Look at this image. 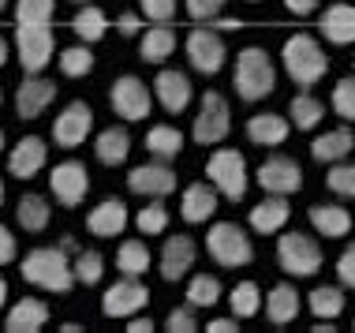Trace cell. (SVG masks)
Listing matches in <instances>:
<instances>
[{"label": "cell", "instance_id": "ba28073f", "mask_svg": "<svg viewBox=\"0 0 355 333\" xmlns=\"http://www.w3.org/2000/svg\"><path fill=\"white\" fill-rule=\"evenodd\" d=\"M228 131H232V109H228V98L220 90H206L202 94V109H198L195 128H191V139H195L198 146H217Z\"/></svg>", "mask_w": 355, "mask_h": 333}, {"label": "cell", "instance_id": "bcb514c9", "mask_svg": "<svg viewBox=\"0 0 355 333\" xmlns=\"http://www.w3.org/2000/svg\"><path fill=\"white\" fill-rule=\"evenodd\" d=\"M142 8V19L150 23H172L176 19V0H139Z\"/></svg>", "mask_w": 355, "mask_h": 333}, {"label": "cell", "instance_id": "681fc988", "mask_svg": "<svg viewBox=\"0 0 355 333\" xmlns=\"http://www.w3.org/2000/svg\"><path fill=\"white\" fill-rule=\"evenodd\" d=\"M15 255H19V244H15V232L8 225H0V266H8V262H15Z\"/></svg>", "mask_w": 355, "mask_h": 333}, {"label": "cell", "instance_id": "74e56055", "mask_svg": "<svg viewBox=\"0 0 355 333\" xmlns=\"http://www.w3.org/2000/svg\"><path fill=\"white\" fill-rule=\"evenodd\" d=\"M60 75H68V79H83V75L94 71V49L86 42L79 45H68V49H60Z\"/></svg>", "mask_w": 355, "mask_h": 333}, {"label": "cell", "instance_id": "e0dca14e", "mask_svg": "<svg viewBox=\"0 0 355 333\" xmlns=\"http://www.w3.org/2000/svg\"><path fill=\"white\" fill-rule=\"evenodd\" d=\"M153 101L165 112H172V117H180V112L195 101V83H191V75L176 71V68L157 71L153 75Z\"/></svg>", "mask_w": 355, "mask_h": 333}, {"label": "cell", "instance_id": "7402d4cb", "mask_svg": "<svg viewBox=\"0 0 355 333\" xmlns=\"http://www.w3.org/2000/svg\"><path fill=\"white\" fill-rule=\"evenodd\" d=\"M45 322H49V303L37 296H23L8 307L4 330L8 333H37V330H45Z\"/></svg>", "mask_w": 355, "mask_h": 333}, {"label": "cell", "instance_id": "b9f144b4", "mask_svg": "<svg viewBox=\"0 0 355 333\" xmlns=\"http://www.w3.org/2000/svg\"><path fill=\"white\" fill-rule=\"evenodd\" d=\"M325 187H329L337 198H355V161L348 165V157H344V161H337V165H329Z\"/></svg>", "mask_w": 355, "mask_h": 333}, {"label": "cell", "instance_id": "c3c4849f", "mask_svg": "<svg viewBox=\"0 0 355 333\" xmlns=\"http://www.w3.org/2000/svg\"><path fill=\"white\" fill-rule=\"evenodd\" d=\"M337 278H340V284L355 289V240L340 251V259H337Z\"/></svg>", "mask_w": 355, "mask_h": 333}, {"label": "cell", "instance_id": "be15d7a7", "mask_svg": "<svg viewBox=\"0 0 355 333\" xmlns=\"http://www.w3.org/2000/svg\"><path fill=\"white\" fill-rule=\"evenodd\" d=\"M68 4H86V0H68Z\"/></svg>", "mask_w": 355, "mask_h": 333}, {"label": "cell", "instance_id": "5b68a950", "mask_svg": "<svg viewBox=\"0 0 355 333\" xmlns=\"http://www.w3.org/2000/svg\"><path fill=\"white\" fill-rule=\"evenodd\" d=\"M206 180L220 191V198L228 203H243L247 187H251V176H247V157L232 146H217L206 161Z\"/></svg>", "mask_w": 355, "mask_h": 333}, {"label": "cell", "instance_id": "03108f58", "mask_svg": "<svg viewBox=\"0 0 355 333\" xmlns=\"http://www.w3.org/2000/svg\"><path fill=\"white\" fill-rule=\"evenodd\" d=\"M247 4H258V0H247Z\"/></svg>", "mask_w": 355, "mask_h": 333}, {"label": "cell", "instance_id": "94428289", "mask_svg": "<svg viewBox=\"0 0 355 333\" xmlns=\"http://www.w3.org/2000/svg\"><path fill=\"white\" fill-rule=\"evenodd\" d=\"M4 195H8V191H4V180H0V206H4Z\"/></svg>", "mask_w": 355, "mask_h": 333}, {"label": "cell", "instance_id": "ffe728a7", "mask_svg": "<svg viewBox=\"0 0 355 333\" xmlns=\"http://www.w3.org/2000/svg\"><path fill=\"white\" fill-rule=\"evenodd\" d=\"M217 203H220V191L214 184H202V180H195V184L184 187V195H180V217H184L187 225H206L209 217L217 214Z\"/></svg>", "mask_w": 355, "mask_h": 333}, {"label": "cell", "instance_id": "9a60e30c", "mask_svg": "<svg viewBox=\"0 0 355 333\" xmlns=\"http://www.w3.org/2000/svg\"><path fill=\"white\" fill-rule=\"evenodd\" d=\"M128 187L131 195H146V198H168L176 191V173H172L168 161L153 157L146 165H135L128 173Z\"/></svg>", "mask_w": 355, "mask_h": 333}, {"label": "cell", "instance_id": "1f68e13d", "mask_svg": "<svg viewBox=\"0 0 355 333\" xmlns=\"http://www.w3.org/2000/svg\"><path fill=\"white\" fill-rule=\"evenodd\" d=\"M146 150H150V157H161V161L180 157V150H184V131L172 128V123H153L146 131Z\"/></svg>", "mask_w": 355, "mask_h": 333}, {"label": "cell", "instance_id": "d6a6232c", "mask_svg": "<svg viewBox=\"0 0 355 333\" xmlns=\"http://www.w3.org/2000/svg\"><path fill=\"white\" fill-rule=\"evenodd\" d=\"M322 117H325V105L311 90H300L292 101H288V120H292V128H300V131H314L322 123Z\"/></svg>", "mask_w": 355, "mask_h": 333}, {"label": "cell", "instance_id": "816d5d0a", "mask_svg": "<svg viewBox=\"0 0 355 333\" xmlns=\"http://www.w3.org/2000/svg\"><path fill=\"white\" fill-rule=\"evenodd\" d=\"M318 4L322 0H284V8L292 15H311V12H318Z\"/></svg>", "mask_w": 355, "mask_h": 333}, {"label": "cell", "instance_id": "9c48e42d", "mask_svg": "<svg viewBox=\"0 0 355 333\" xmlns=\"http://www.w3.org/2000/svg\"><path fill=\"white\" fill-rule=\"evenodd\" d=\"M109 105L123 123H139V120H146L150 109H153V90L139 79V75H120L109 87Z\"/></svg>", "mask_w": 355, "mask_h": 333}, {"label": "cell", "instance_id": "db71d44e", "mask_svg": "<svg viewBox=\"0 0 355 333\" xmlns=\"http://www.w3.org/2000/svg\"><path fill=\"white\" fill-rule=\"evenodd\" d=\"M206 330H209V333H236V330H239V322H236V318H214Z\"/></svg>", "mask_w": 355, "mask_h": 333}, {"label": "cell", "instance_id": "d6986e66", "mask_svg": "<svg viewBox=\"0 0 355 333\" xmlns=\"http://www.w3.org/2000/svg\"><path fill=\"white\" fill-rule=\"evenodd\" d=\"M45 161H49V142L37 135H23L8 150V173L15 180H34L45 169Z\"/></svg>", "mask_w": 355, "mask_h": 333}, {"label": "cell", "instance_id": "cb8c5ba5", "mask_svg": "<svg viewBox=\"0 0 355 333\" xmlns=\"http://www.w3.org/2000/svg\"><path fill=\"white\" fill-rule=\"evenodd\" d=\"M94 157L109 169L123 165V161L131 157V131L123 128V123H109L105 131H98V135H94Z\"/></svg>", "mask_w": 355, "mask_h": 333}, {"label": "cell", "instance_id": "277c9868", "mask_svg": "<svg viewBox=\"0 0 355 333\" xmlns=\"http://www.w3.org/2000/svg\"><path fill=\"white\" fill-rule=\"evenodd\" d=\"M206 255L220 266V270H243V266H251V259H254V244H251V236H247L243 225L217 221V225H209V232H206Z\"/></svg>", "mask_w": 355, "mask_h": 333}, {"label": "cell", "instance_id": "3957f363", "mask_svg": "<svg viewBox=\"0 0 355 333\" xmlns=\"http://www.w3.org/2000/svg\"><path fill=\"white\" fill-rule=\"evenodd\" d=\"M232 87L239 94V101H262L277 90V64L262 45H247V49L236 56Z\"/></svg>", "mask_w": 355, "mask_h": 333}, {"label": "cell", "instance_id": "f1b7e54d", "mask_svg": "<svg viewBox=\"0 0 355 333\" xmlns=\"http://www.w3.org/2000/svg\"><path fill=\"white\" fill-rule=\"evenodd\" d=\"M176 53V31L168 23H153L146 34L139 37V56L142 64H165Z\"/></svg>", "mask_w": 355, "mask_h": 333}, {"label": "cell", "instance_id": "52a82bcc", "mask_svg": "<svg viewBox=\"0 0 355 333\" xmlns=\"http://www.w3.org/2000/svg\"><path fill=\"white\" fill-rule=\"evenodd\" d=\"M15 56L26 75H42L45 64L53 60V26L49 23H15Z\"/></svg>", "mask_w": 355, "mask_h": 333}, {"label": "cell", "instance_id": "91938a15", "mask_svg": "<svg viewBox=\"0 0 355 333\" xmlns=\"http://www.w3.org/2000/svg\"><path fill=\"white\" fill-rule=\"evenodd\" d=\"M4 146H8V135H4V128H0V154H4Z\"/></svg>", "mask_w": 355, "mask_h": 333}, {"label": "cell", "instance_id": "680465c9", "mask_svg": "<svg viewBox=\"0 0 355 333\" xmlns=\"http://www.w3.org/2000/svg\"><path fill=\"white\" fill-rule=\"evenodd\" d=\"M4 307H8V281L0 278V315H4Z\"/></svg>", "mask_w": 355, "mask_h": 333}, {"label": "cell", "instance_id": "e575fe53", "mask_svg": "<svg viewBox=\"0 0 355 333\" xmlns=\"http://www.w3.org/2000/svg\"><path fill=\"white\" fill-rule=\"evenodd\" d=\"M150 247L142 240H123L116 247V270L123 273V278H142V273L150 270Z\"/></svg>", "mask_w": 355, "mask_h": 333}, {"label": "cell", "instance_id": "8fae6325", "mask_svg": "<svg viewBox=\"0 0 355 333\" xmlns=\"http://www.w3.org/2000/svg\"><path fill=\"white\" fill-rule=\"evenodd\" d=\"M49 195L64 206V210L83 206V198L90 195V173H86L83 161L68 157V161H60V165H53V173H49Z\"/></svg>", "mask_w": 355, "mask_h": 333}, {"label": "cell", "instance_id": "f5cc1de1", "mask_svg": "<svg viewBox=\"0 0 355 333\" xmlns=\"http://www.w3.org/2000/svg\"><path fill=\"white\" fill-rule=\"evenodd\" d=\"M206 26H214L217 34H220V31H239V19H232V15H217V19H209Z\"/></svg>", "mask_w": 355, "mask_h": 333}, {"label": "cell", "instance_id": "484cf974", "mask_svg": "<svg viewBox=\"0 0 355 333\" xmlns=\"http://www.w3.org/2000/svg\"><path fill=\"white\" fill-rule=\"evenodd\" d=\"M322 37L333 45H355V4H329L318 15Z\"/></svg>", "mask_w": 355, "mask_h": 333}, {"label": "cell", "instance_id": "e7e4bbea", "mask_svg": "<svg viewBox=\"0 0 355 333\" xmlns=\"http://www.w3.org/2000/svg\"><path fill=\"white\" fill-rule=\"evenodd\" d=\"M0 105H4V94H0Z\"/></svg>", "mask_w": 355, "mask_h": 333}, {"label": "cell", "instance_id": "2e32d148", "mask_svg": "<svg viewBox=\"0 0 355 333\" xmlns=\"http://www.w3.org/2000/svg\"><path fill=\"white\" fill-rule=\"evenodd\" d=\"M195 259H198V244L191 240L187 232H172V236H165V244H161L157 270H161V278H165V281L176 284V281H184L191 273Z\"/></svg>", "mask_w": 355, "mask_h": 333}, {"label": "cell", "instance_id": "5bb4252c", "mask_svg": "<svg viewBox=\"0 0 355 333\" xmlns=\"http://www.w3.org/2000/svg\"><path fill=\"white\" fill-rule=\"evenodd\" d=\"M146 303H150V289H146V284H142L139 278H120L116 284L105 289L101 311H105V318H128V315H139Z\"/></svg>", "mask_w": 355, "mask_h": 333}, {"label": "cell", "instance_id": "6da1fadb", "mask_svg": "<svg viewBox=\"0 0 355 333\" xmlns=\"http://www.w3.org/2000/svg\"><path fill=\"white\" fill-rule=\"evenodd\" d=\"M19 270H23V281L37 284L42 292H53V296H64L75 284V262L68 259V251H64L60 244L26 251L23 262H19Z\"/></svg>", "mask_w": 355, "mask_h": 333}, {"label": "cell", "instance_id": "4316f807", "mask_svg": "<svg viewBox=\"0 0 355 333\" xmlns=\"http://www.w3.org/2000/svg\"><path fill=\"white\" fill-rule=\"evenodd\" d=\"M288 135H292V123L281 112H254L247 120V142L254 146H281Z\"/></svg>", "mask_w": 355, "mask_h": 333}, {"label": "cell", "instance_id": "44dd1931", "mask_svg": "<svg viewBox=\"0 0 355 333\" xmlns=\"http://www.w3.org/2000/svg\"><path fill=\"white\" fill-rule=\"evenodd\" d=\"M128 221H131V214H128V203H123V198H105V203H98L86 214V228H90V236H98V240L120 236L123 228H128Z\"/></svg>", "mask_w": 355, "mask_h": 333}, {"label": "cell", "instance_id": "8992f818", "mask_svg": "<svg viewBox=\"0 0 355 333\" xmlns=\"http://www.w3.org/2000/svg\"><path fill=\"white\" fill-rule=\"evenodd\" d=\"M277 266L288 278H314L322 270V247L306 232H281L277 236Z\"/></svg>", "mask_w": 355, "mask_h": 333}, {"label": "cell", "instance_id": "60d3db41", "mask_svg": "<svg viewBox=\"0 0 355 333\" xmlns=\"http://www.w3.org/2000/svg\"><path fill=\"white\" fill-rule=\"evenodd\" d=\"M135 225L142 236H161L168 225V210H165V198H150L146 206L135 214Z\"/></svg>", "mask_w": 355, "mask_h": 333}, {"label": "cell", "instance_id": "f546056e", "mask_svg": "<svg viewBox=\"0 0 355 333\" xmlns=\"http://www.w3.org/2000/svg\"><path fill=\"white\" fill-rule=\"evenodd\" d=\"M355 146V135L348 128H333V131H322L318 139L311 142V157L322 161V165H337V161H344L352 154Z\"/></svg>", "mask_w": 355, "mask_h": 333}, {"label": "cell", "instance_id": "ee69618b", "mask_svg": "<svg viewBox=\"0 0 355 333\" xmlns=\"http://www.w3.org/2000/svg\"><path fill=\"white\" fill-rule=\"evenodd\" d=\"M19 23H53V0H15Z\"/></svg>", "mask_w": 355, "mask_h": 333}, {"label": "cell", "instance_id": "003e7915", "mask_svg": "<svg viewBox=\"0 0 355 333\" xmlns=\"http://www.w3.org/2000/svg\"><path fill=\"white\" fill-rule=\"evenodd\" d=\"M352 326H355V322H352Z\"/></svg>", "mask_w": 355, "mask_h": 333}, {"label": "cell", "instance_id": "f907efd6", "mask_svg": "<svg viewBox=\"0 0 355 333\" xmlns=\"http://www.w3.org/2000/svg\"><path fill=\"white\" fill-rule=\"evenodd\" d=\"M116 31H120L123 37H135V34L142 31V15H139V12H123V15L116 19Z\"/></svg>", "mask_w": 355, "mask_h": 333}, {"label": "cell", "instance_id": "4dcf8cb0", "mask_svg": "<svg viewBox=\"0 0 355 333\" xmlns=\"http://www.w3.org/2000/svg\"><path fill=\"white\" fill-rule=\"evenodd\" d=\"M49 198L45 195H23L19 198V206H15V225L23 228V232H45L49 228Z\"/></svg>", "mask_w": 355, "mask_h": 333}, {"label": "cell", "instance_id": "836d02e7", "mask_svg": "<svg viewBox=\"0 0 355 333\" xmlns=\"http://www.w3.org/2000/svg\"><path fill=\"white\" fill-rule=\"evenodd\" d=\"M71 31H75L79 42L94 45V42H101V37L109 34V15H105L101 8H94V4H79V12H75V19H71Z\"/></svg>", "mask_w": 355, "mask_h": 333}, {"label": "cell", "instance_id": "9f6ffc18", "mask_svg": "<svg viewBox=\"0 0 355 333\" xmlns=\"http://www.w3.org/2000/svg\"><path fill=\"white\" fill-rule=\"evenodd\" d=\"M8 56H12V42H8L4 34H0V68L8 64Z\"/></svg>", "mask_w": 355, "mask_h": 333}, {"label": "cell", "instance_id": "7a4b0ae2", "mask_svg": "<svg viewBox=\"0 0 355 333\" xmlns=\"http://www.w3.org/2000/svg\"><path fill=\"white\" fill-rule=\"evenodd\" d=\"M281 64H284L288 79L300 83L303 90H311L314 83H322L325 71H329V56H325L322 42L314 34H292V37H284Z\"/></svg>", "mask_w": 355, "mask_h": 333}, {"label": "cell", "instance_id": "8d00e7d4", "mask_svg": "<svg viewBox=\"0 0 355 333\" xmlns=\"http://www.w3.org/2000/svg\"><path fill=\"white\" fill-rule=\"evenodd\" d=\"M228 307H232L236 318H254L262 311V289H258V281H239L232 289V296H228Z\"/></svg>", "mask_w": 355, "mask_h": 333}, {"label": "cell", "instance_id": "6f0895ef", "mask_svg": "<svg viewBox=\"0 0 355 333\" xmlns=\"http://www.w3.org/2000/svg\"><path fill=\"white\" fill-rule=\"evenodd\" d=\"M60 247H64L68 255H75V251H79V244H75V236H60Z\"/></svg>", "mask_w": 355, "mask_h": 333}, {"label": "cell", "instance_id": "d590c367", "mask_svg": "<svg viewBox=\"0 0 355 333\" xmlns=\"http://www.w3.org/2000/svg\"><path fill=\"white\" fill-rule=\"evenodd\" d=\"M306 307L318 318H337V315H344V289H337V284H318L306 296Z\"/></svg>", "mask_w": 355, "mask_h": 333}, {"label": "cell", "instance_id": "7dc6e473", "mask_svg": "<svg viewBox=\"0 0 355 333\" xmlns=\"http://www.w3.org/2000/svg\"><path fill=\"white\" fill-rule=\"evenodd\" d=\"M225 4H228V0H184L187 15L198 19V23H209V19H217L220 12H225Z\"/></svg>", "mask_w": 355, "mask_h": 333}, {"label": "cell", "instance_id": "603a6c76", "mask_svg": "<svg viewBox=\"0 0 355 333\" xmlns=\"http://www.w3.org/2000/svg\"><path fill=\"white\" fill-rule=\"evenodd\" d=\"M288 217H292L288 195H270V198H262L258 206H251V214H247V225H251L258 236H277V232H281V228L288 225Z\"/></svg>", "mask_w": 355, "mask_h": 333}, {"label": "cell", "instance_id": "7c38bea8", "mask_svg": "<svg viewBox=\"0 0 355 333\" xmlns=\"http://www.w3.org/2000/svg\"><path fill=\"white\" fill-rule=\"evenodd\" d=\"M90 131H94V109L86 105L83 98L68 101V105L56 112V120H53V142L60 150L83 146V142L90 139Z\"/></svg>", "mask_w": 355, "mask_h": 333}, {"label": "cell", "instance_id": "ab89813d", "mask_svg": "<svg viewBox=\"0 0 355 333\" xmlns=\"http://www.w3.org/2000/svg\"><path fill=\"white\" fill-rule=\"evenodd\" d=\"M220 281L214 278V273H195V278L187 281V303L191 307H214V303L220 300Z\"/></svg>", "mask_w": 355, "mask_h": 333}, {"label": "cell", "instance_id": "f35d334b", "mask_svg": "<svg viewBox=\"0 0 355 333\" xmlns=\"http://www.w3.org/2000/svg\"><path fill=\"white\" fill-rule=\"evenodd\" d=\"M71 262H75V281L79 284H101V278H105V255L101 251L79 247Z\"/></svg>", "mask_w": 355, "mask_h": 333}, {"label": "cell", "instance_id": "f6af8a7d", "mask_svg": "<svg viewBox=\"0 0 355 333\" xmlns=\"http://www.w3.org/2000/svg\"><path fill=\"white\" fill-rule=\"evenodd\" d=\"M165 330L168 333H195L198 330V318H195V307H172L168 318H165Z\"/></svg>", "mask_w": 355, "mask_h": 333}, {"label": "cell", "instance_id": "7bdbcfd3", "mask_svg": "<svg viewBox=\"0 0 355 333\" xmlns=\"http://www.w3.org/2000/svg\"><path fill=\"white\" fill-rule=\"evenodd\" d=\"M333 112H337L340 120L355 123V75H344V79L333 87V98H329Z\"/></svg>", "mask_w": 355, "mask_h": 333}, {"label": "cell", "instance_id": "4fadbf2b", "mask_svg": "<svg viewBox=\"0 0 355 333\" xmlns=\"http://www.w3.org/2000/svg\"><path fill=\"white\" fill-rule=\"evenodd\" d=\"M258 187L266 195H295L303 187V165L288 154H273L258 169Z\"/></svg>", "mask_w": 355, "mask_h": 333}, {"label": "cell", "instance_id": "11a10c76", "mask_svg": "<svg viewBox=\"0 0 355 333\" xmlns=\"http://www.w3.org/2000/svg\"><path fill=\"white\" fill-rule=\"evenodd\" d=\"M128 330H131V333H153V322H150V318H131Z\"/></svg>", "mask_w": 355, "mask_h": 333}, {"label": "cell", "instance_id": "83f0119b", "mask_svg": "<svg viewBox=\"0 0 355 333\" xmlns=\"http://www.w3.org/2000/svg\"><path fill=\"white\" fill-rule=\"evenodd\" d=\"M300 307H303V300H300V292H295V284H273L270 292H266V318L273 322V326H288V322H295L300 318Z\"/></svg>", "mask_w": 355, "mask_h": 333}, {"label": "cell", "instance_id": "6125c7cd", "mask_svg": "<svg viewBox=\"0 0 355 333\" xmlns=\"http://www.w3.org/2000/svg\"><path fill=\"white\" fill-rule=\"evenodd\" d=\"M4 8H8V0H0V12H4Z\"/></svg>", "mask_w": 355, "mask_h": 333}, {"label": "cell", "instance_id": "30bf717a", "mask_svg": "<svg viewBox=\"0 0 355 333\" xmlns=\"http://www.w3.org/2000/svg\"><path fill=\"white\" fill-rule=\"evenodd\" d=\"M184 49H187V64H191L198 75H217L220 68H225V60H228L225 37H220L214 26H206V23L195 26V31L187 34Z\"/></svg>", "mask_w": 355, "mask_h": 333}, {"label": "cell", "instance_id": "d4e9b609", "mask_svg": "<svg viewBox=\"0 0 355 333\" xmlns=\"http://www.w3.org/2000/svg\"><path fill=\"white\" fill-rule=\"evenodd\" d=\"M306 221L314 225V232L325 236V240H344L352 232V214L337 203H314L306 210Z\"/></svg>", "mask_w": 355, "mask_h": 333}, {"label": "cell", "instance_id": "ac0fdd59", "mask_svg": "<svg viewBox=\"0 0 355 333\" xmlns=\"http://www.w3.org/2000/svg\"><path fill=\"white\" fill-rule=\"evenodd\" d=\"M53 101H56V83L45 79V75H26L15 90V117L19 120H37Z\"/></svg>", "mask_w": 355, "mask_h": 333}]
</instances>
